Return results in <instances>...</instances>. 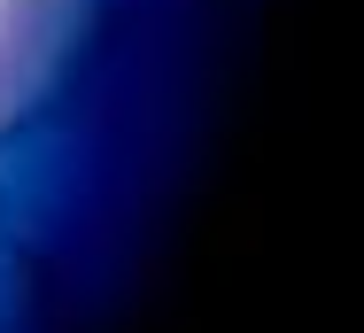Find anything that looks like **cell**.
Listing matches in <instances>:
<instances>
[{"mask_svg": "<svg viewBox=\"0 0 364 333\" xmlns=\"http://www.w3.org/2000/svg\"><path fill=\"white\" fill-rule=\"evenodd\" d=\"M0 240H16V194H8V179H0Z\"/></svg>", "mask_w": 364, "mask_h": 333, "instance_id": "4", "label": "cell"}, {"mask_svg": "<svg viewBox=\"0 0 364 333\" xmlns=\"http://www.w3.org/2000/svg\"><path fill=\"white\" fill-rule=\"evenodd\" d=\"M47 326V264L16 240H0V333H39Z\"/></svg>", "mask_w": 364, "mask_h": 333, "instance_id": "3", "label": "cell"}, {"mask_svg": "<svg viewBox=\"0 0 364 333\" xmlns=\"http://www.w3.org/2000/svg\"><path fill=\"white\" fill-rule=\"evenodd\" d=\"M63 125V109L23 78V63L0 47V155H16V147H31L39 132H55Z\"/></svg>", "mask_w": 364, "mask_h": 333, "instance_id": "2", "label": "cell"}, {"mask_svg": "<svg viewBox=\"0 0 364 333\" xmlns=\"http://www.w3.org/2000/svg\"><path fill=\"white\" fill-rule=\"evenodd\" d=\"M132 0H0V47L23 63V78L70 117L101 63L124 39Z\"/></svg>", "mask_w": 364, "mask_h": 333, "instance_id": "1", "label": "cell"}]
</instances>
